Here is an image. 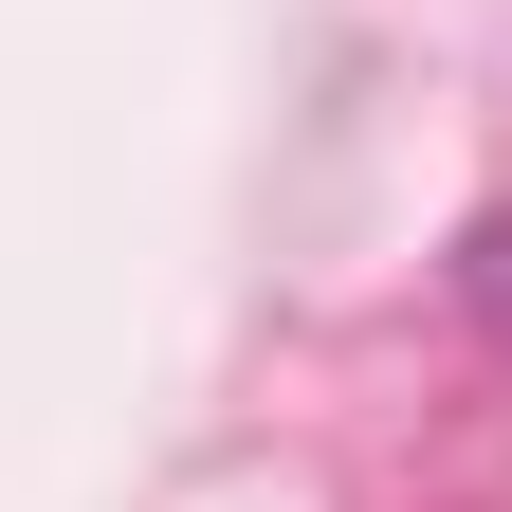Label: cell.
<instances>
[{
  "label": "cell",
  "instance_id": "obj_1",
  "mask_svg": "<svg viewBox=\"0 0 512 512\" xmlns=\"http://www.w3.org/2000/svg\"><path fill=\"white\" fill-rule=\"evenodd\" d=\"M494 311H512V238H494Z\"/></svg>",
  "mask_w": 512,
  "mask_h": 512
}]
</instances>
